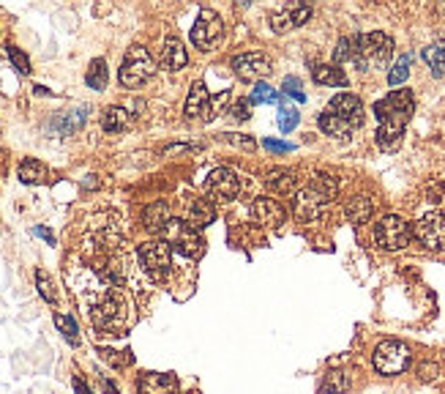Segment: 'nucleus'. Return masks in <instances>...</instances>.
Here are the masks:
<instances>
[{"label":"nucleus","mask_w":445,"mask_h":394,"mask_svg":"<svg viewBox=\"0 0 445 394\" xmlns=\"http://www.w3.org/2000/svg\"><path fill=\"white\" fill-rule=\"evenodd\" d=\"M88 309H90L93 326L101 329V331H112V334H115L118 329H123L126 318H128V304H126V299L115 287H109V285L90 299Z\"/></svg>","instance_id":"nucleus-1"},{"label":"nucleus","mask_w":445,"mask_h":394,"mask_svg":"<svg viewBox=\"0 0 445 394\" xmlns=\"http://www.w3.org/2000/svg\"><path fill=\"white\" fill-rule=\"evenodd\" d=\"M336 189H339L336 181L331 179V176H314L292 197L295 214L301 216V219H317L325 211V206L336 197Z\"/></svg>","instance_id":"nucleus-2"},{"label":"nucleus","mask_w":445,"mask_h":394,"mask_svg":"<svg viewBox=\"0 0 445 394\" xmlns=\"http://www.w3.org/2000/svg\"><path fill=\"white\" fill-rule=\"evenodd\" d=\"M161 241L183 260H197L205 252V238L197 230L194 225H189L186 219H170L167 228L161 230Z\"/></svg>","instance_id":"nucleus-3"},{"label":"nucleus","mask_w":445,"mask_h":394,"mask_svg":"<svg viewBox=\"0 0 445 394\" xmlns=\"http://www.w3.org/2000/svg\"><path fill=\"white\" fill-rule=\"evenodd\" d=\"M356 47H358V69L366 72V69H383L388 66L393 55V38L374 31V33H363V36H356Z\"/></svg>","instance_id":"nucleus-4"},{"label":"nucleus","mask_w":445,"mask_h":394,"mask_svg":"<svg viewBox=\"0 0 445 394\" xmlns=\"http://www.w3.org/2000/svg\"><path fill=\"white\" fill-rule=\"evenodd\" d=\"M156 72V60H153V55L148 53L145 47L140 44H134L128 53H126L123 63H121V85L123 88H140L145 85L150 77Z\"/></svg>","instance_id":"nucleus-5"},{"label":"nucleus","mask_w":445,"mask_h":394,"mask_svg":"<svg viewBox=\"0 0 445 394\" xmlns=\"http://www.w3.org/2000/svg\"><path fill=\"white\" fill-rule=\"evenodd\" d=\"M410 348L399 340H385L374 348V370L380 376H402L410 367Z\"/></svg>","instance_id":"nucleus-6"},{"label":"nucleus","mask_w":445,"mask_h":394,"mask_svg":"<svg viewBox=\"0 0 445 394\" xmlns=\"http://www.w3.org/2000/svg\"><path fill=\"white\" fill-rule=\"evenodd\" d=\"M172 250L164 244V241H150V244H143L137 250V260L143 271L153 279V282H164L172 271Z\"/></svg>","instance_id":"nucleus-7"},{"label":"nucleus","mask_w":445,"mask_h":394,"mask_svg":"<svg viewBox=\"0 0 445 394\" xmlns=\"http://www.w3.org/2000/svg\"><path fill=\"white\" fill-rule=\"evenodd\" d=\"M374 238H377V244L383 250H402V247H407L410 238H412V228L402 216L388 214L374 225Z\"/></svg>","instance_id":"nucleus-8"},{"label":"nucleus","mask_w":445,"mask_h":394,"mask_svg":"<svg viewBox=\"0 0 445 394\" xmlns=\"http://www.w3.org/2000/svg\"><path fill=\"white\" fill-rule=\"evenodd\" d=\"M412 110H415V99H412V93L405 88V90H391L385 99H380V102L374 105V115L380 118V124H383V121L407 124Z\"/></svg>","instance_id":"nucleus-9"},{"label":"nucleus","mask_w":445,"mask_h":394,"mask_svg":"<svg viewBox=\"0 0 445 394\" xmlns=\"http://www.w3.org/2000/svg\"><path fill=\"white\" fill-rule=\"evenodd\" d=\"M415 238L427 250H445V211H429L415 222Z\"/></svg>","instance_id":"nucleus-10"},{"label":"nucleus","mask_w":445,"mask_h":394,"mask_svg":"<svg viewBox=\"0 0 445 394\" xmlns=\"http://www.w3.org/2000/svg\"><path fill=\"white\" fill-rule=\"evenodd\" d=\"M221 31H224L221 17L216 11H211V9H202L194 28H192V44L199 47V50H214L219 44V38H221Z\"/></svg>","instance_id":"nucleus-11"},{"label":"nucleus","mask_w":445,"mask_h":394,"mask_svg":"<svg viewBox=\"0 0 445 394\" xmlns=\"http://www.w3.org/2000/svg\"><path fill=\"white\" fill-rule=\"evenodd\" d=\"M205 189H208V195L214 197V200L227 203V200H235L238 192H241V179H238V173L230 170V167H216V170L208 173Z\"/></svg>","instance_id":"nucleus-12"},{"label":"nucleus","mask_w":445,"mask_h":394,"mask_svg":"<svg viewBox=\"0 0 445 394\" xmlns=\"http://www.w3.org/2000/svg\"><path fill=\"white\" fill-rule=\"evenodd\" d=\"M232 72L246 82H257L270 74V60L263 53H243L232 58Z\"/></svg>","instance_id":"nucleus-13"},{"label":"nucleus","mask_w":445,"mask_h":394,"mask_svg":"<svg viewBox=\"0 0 445 394\" xmlns=\"http://www.w3.org/2000/svg\"><path fill=\"white\" fill-rule=\"evenodd\" d=\"M331 112L339 115L341 121H347L353 129L363 124V105H361V99L353 96V93H339V96H334L331 99Z\"/></svg>","instance_id":"nucleus-14"},{"label":"nucleus","mask_w":445,"mask_h":394,"mask_svg":"<svg viewBox=\"0 0 445 394\" xmlns=\"http://www.w3.org/2000/svg\"><path fill=\"white\" fill-rule=\"evenodd\" d=\"M251 214L257 216L263 225H268V228H282L287 219L285 206L279 200H273V197H257L254 206H251Z\"/></svg>","instance_id":"nucleus-15"},{"label":"nucleus","mask_w":445,"mask_h":394,"mask_svg":"<svg viewBox=\"0 0 445 394\" xmlns=\"http://www.w3.org/2000/svg\"><path fill=\"white\" fill-rule=\"evenodd\" d=\"M214 219L216 211L214 206H211V200H205V197H189L186 200V222L194 225L197 230L205 228V225H211Z\"/></svg>","instance_id":"nucleus-16"},{"label":"nucleus","mask_w":445,"mask_h":394,"mask_svg":"<svg viewBox=\"0 0 445 394\" xmlns=\"http://www.w3.org/2000/svg\"><path fill=\"white\" fill-rule=\"evenodd\" d=\"M178 383H175V376H164V373H148L137 380V392L140 394H175Z\"/></svg>","instance_id":"nucleus-17"},{"label":"nucleus","mask_w":445,"mask_h":394,"mask_svg":"<svg viewBox=\"0 0 445 394\" xmlns=\"http://www.w3.org/2000/svg\"><path fill=\"white\" fill-rule=\"evenodd\" d=\"M186 63H189L186 47L180 44L178 38H167V41L161 44V69H167V72H180Z\"/></svg>","instance_id":"nucleus-18"},{"label":"nucleus","mask_w":445,"mask_h":394,"mask_svg":"<svg viewBox=\"0 0 445 394\" xmlns=\"http://www.w3.org/2000/svg\"><path fill=\"white\" fill-rule=\"evenodd\" d=\"M309 17H312V9L309 6H290V9L279 11L276 17L270 19V25H273L276 33H285V31L295 28V25H303Z\"/></svg>","instance_id":"nucleus-19"},{"label":"nucleus","mask_w":445,"mask_h":394,"mask_svg":"<svg viewBox=\"0 0 445 394\" xmlns=\"http://www.w3.org/2000/svg\"><path fill=\"white\" fill-rule=\"evenodd\" d=\"M167 222H170V206H167V200H159V203L148 206L143 211V225L148 233L161 235V230L167 228Z\"/></svg>","instance_id":"nucleus-20"},{"label":"nucleus","mask_w":445,"mask_h":394,"mask_svg":"<svg viewBox=\"0 0 445 394\" xmlns=\"http://www.w3.org/2000/svg\"><path fill=\"white\" fill-rule=\"evenodd\" d=\"M208 88H205V82L199 80L192 85L189 90V99H186V105H183V112H186V118H202L205 115V107H208Z\"/></svg>","instance_id":"nucleus-21"},{"label":"nucleus","mask_w":445,"mask_h":394,"mask_svg":"<svg viewBox=\"0 0 445 394\" xmlns=\"http://www.w3.org/2000/svg\"><path fill=\"white\" fill-rule=\"evenodd\" d=\"M405 134V124H393V121H383L377 129V145L383 151H396Z\"/></svg>","instance_id":"nucleus-22"},{"label":"nucleus","mask_w":445,"mask_h":394,"mask_svg":"<svg viewBox=\"0 0 445 394\" xmlns=\"http://www.w3.org/2000/svg\"><path fill=\"white\" fill-rule=\"evenodd\" d=\"M17 176L22 183H47L50 181V170H47V164L38 159H25L19 164Z\"/></svg>","instance_id":"nucleus-23"},{"label":"nucleus","mask_w":445,"mask_h":394,"mask_svg":"<svg viewBox=\"0 0 445 394\" xmlns=\"http://www.w3.org/2000/svg\"><path fill=\"white\" fill-rule=\"evenodd\" d=\"M314 80L320 82V85H331V88H344L350 80H347V74L341 72L339 66H331V63H322V66H314Z\"/></svg>","instance_id":"nucleus-24"},{"label":"nucleus","mask_w":445,"mask_h":394,"mask_svg":"<svg viewBox=\"0 0 445 394\" xmlns=\"http://www.w3.org/2000/svg\"><path fill=\"white\" fill-rule=\"evenodd\" d=\"M131 124V112L126 107H107L101 112V129L104 132H123Z\"/></svg>","instance_id":"nucleus-25"},{"label":"nucleus","mask_w":445,"mask_h":394,"mask_svg":"<svg viewBox=\"0 0 445 394\" xmlns=\"http://www.w3.org/2000/svg\"><path fill=\"white\" fill-rule=\"evenodd\" d=\"M344 211H347V219L350 222H356V225H363V222H369L372 219V200L369 197H353L347 206H344Z\"/></svg>","instance_id":"nucleus-26"},{"label":"nucleus","mask_w":445,"mask_h":394,"mask_svg":"<svg viewBox=\"0 0 445 394\" xmlns=\"http://www.w3.org/2000/svg\"><path fill=\"white\" fill-rule=\"evenodd\" d=\"M317 124H320L322 132H325V134H331V137H347V134L353 132V126L347 124V121H341L339 115H334L331 110H328V112H322Z\"/></svg>","instance_id":"nucleus-27"},{"label":"nucleus","mask_w":445,"mask_h":394,"mask_svg":"<svg viewBox=\"0 0 445 394\" xmlns=\"http://www.w3.org/2000/svg\"><path fill=\"white\" fill-rule=\"evenodd\" d=\"M268 186H270L273 192H279V195H292L295 186H298V179H295V173H290V170H276V173L268 176Z\"/></svg>","instance_id":"nucleus-28"},{"label":"nucleus","mask_w":445,"mask_h":394,"mask_svg":"<svg viewBox=\"0 0 445 394\" xmlns=\"http://www.w3.org/2000/svg\"><path fill=\"white\" fill-rule=\"evenodd\" d=\"M107 63H104V58H96L93 63L88 66V74H85V82H88L93 90H104L107 88Z\"/></svg>","instance_id":"nucleus-29"},{"label":"nucleus","mask_w":445,"mask_h":394,"mask_svg":"<svg viewBox=\"0 0 445 394\" xmlns=\"http://www.w3.org/2000/svg\"><path fill=\"white\" fill-rule=\"evenodd\" d=\"M334 60H336V63H347V66H356V69H358L356 36H353V38H341V41H339L336 53H334Z\"/></svg>","instance_id":"nucleus-30"},{"label":"nucleus","mask_w":445,"mask_h":394,"mask_svg":"<svg viewBox=\"0 0 445 394\" xmlns=\"http://www.w3.org/2000/svg\"><path fill=\"white\" fill-rule=\"evenodd\" d=\"M424 60L429 63V69L437 74V77H445V44H432L424 50Z\"/></svg>","instance_id":"nucleus-31"},{"label":"nucleus","mask_w":445,"mask_h":394,"mask_svg":"<svg viewBox=\"0 0 445 394\" xmlns=\"http://www.w3.org/2000/svg\"><path fill=\"white\" fill-rule=\"evenodd\" d=\"M55 326L57 331L63 334V340L69 345H79V329H77V321L69 318V315H55Z\"/></svg>","instance_id":"nucleus-32"},{"label":"nucleus","mask_w":445,"mask_h":394,"mask_svg":"<svg viewBox=\"0 0 445 394\" xmlns=\"http://www.w3.org/2000/svg\"><path fill=\"white\" fill-rule=\"evenodd\" d=\"M82 124H85V107L72 110V112H66L55 121V126H60V134H72L74 129H79Z\"/></svg>","instance_id":"nucleus-33"},{"label":"nucleus","mask_w":445,"mask_h":394,"mask_svg":"<svg viewBox=\"0 0 445 394\" xmlns=\"http://www.w3.org/2000/svg\"><path fill=\"white\" fill-rule=\"evenodd\" d=\"M36 287L38 293H41V299L47 302V304H55L57 302V290H55V282L50 279V274L47 271H36Z\"/></svg>","instance_id":"nucleus-34"},{"label":"nucleus","mask_w":445,"mask_h":394,"mask_svg":"<svg viewBox=\"0 0 445 394\" xmlns=\"http://www.w3.org/2000/svg\"><path fill=\"white\" fill-rule=\"evenodd\" d=\"M265 102H279V93L268 82H254V90L249 96V105H265Z\"/></svg>","instance_id":"nucleus-35"},{"label":"nucleus","mask_w":445,"mask_h":394,"mask_svg":"<svg viewBox=\"0 0 445 394\" xmlns=\"http://www.w3.org/2000/svg\"><path fill=\"white\" fill-rule=\"evenodd\" d=\"M410 63H412V58L410 55H402L396 63H393V69L388 72V82L391 85H402L405 80L410 77Z\"/></svg>","instance_id":"nucleus-36"},{"label":"nucleus","mask_w":445,"mask_h":394,"mask_svg":"<svg viewBox=\"0 0 445 394\" xmlns=\"http://www.w3.org/2000/svg\"><path fill=\"white\" fill-rule=\"evenodd\" d=\"M279 102H282V96H279ZM298 126V110L295 107H287L285 102H282V110H279V129L282 132H292Z\"/></svg>","instance_id":"nucleus-37"},{"label":"nucleus","mask_w":445,"mask_h":394,"mask_svg":"<svg viewBox=\"0 0 445 394\" xmlns=\"http://www.w3.org/2000/svg\"><path fill=\"white\" fill-rule=\"evenodd\" d=\"M6 55H9V60L14 63V69H17L19 74H31V60H28V55L22 53L19 47L9 44V47H6Z\"/></svg>","instance_id":"nucleus-38"},{"label":"nucleus","mask_w":445,"mask_h":394,"mask_svg":"<svg viewBox=\"0 0 445 394\" xmlns=\"http://www.w3.org/2000/svg\"><path fill=\"white\" fill-rule=\"evenodd\" d=\"M285 93L287 96H292L295 102H306V93L301 90V80H298V77H287L285 80Z\"/></svg>","instance_id":"nucleus-39"},{"label":"nucleus","mask_w":445,"mask_h":394,"mask_svg":"<svg viewBox=\"0 0 445 394\" xmlns=\"http://www.w3.org/2000/svg\"><path fill=\"white\" fill-rule=\"evenodd\" d=\"M227 96H230V93H219L216 99H208V107H205V115H202V118H205V121H214V118H216V110H219L221 105H224V102H227Z\"/></svg>","instance_id":"nucleus-40"},{"label":"nucleus","mask_w":445,"mask_h":394,"mask_svg":"<svg viewBox=\"0 0 445 394\" xmlns=\"http://www.w3.org/2000/svg\"><path fill=\"white\" fill-rule=\"evenodd\" d=\"M99 353L107 358L109 364H115V367H126V364H131V356H118V351H107V348H104V351H99Z\"/></svg>","instance_id":"nucleus-41"},{"label":"nucleus","mask_w":445,"mask_h":394,"mask_svg":"<svg viewBox=\"0 0 445 394\" xmlns=\"http://www.w3.org/2000/svg\"><path fill=\"white\" fill-rule=\"evenodd\" d=\"M249 99H241V102H235V105H232V115H235V118H238V121H246V118H249Z\"/></svg>","instance_id":"nucleus-42"},{"label":"nucleus","mask_w":445,"mask_h":394,"mask_svg":"<svg viewBox=\"0 0 445 394\" xmlns=\"http://www.w3.org/2000/svg\"><path fill=\"white\" fill-rule=\"evenodd\" d=\"M268 151H276V154H287V151H292V145L290 143H279V140H265L263 143Z\"/></svg>","instance_id":"nucleus-43"},{"label":"nucleus","mask_w":445,"mask_h":394,"mask_svg":"<svg viewBox=\"0 0 445 394\" xmlns=\"http://www.w3.org/2000/svg\"><path fill=\"white\" fill-rule=\"evenodd\" d=\"M72 386H74V392H77V394H93V392L88 389V383H85V380H82L79 376H77V378L72 380Z\"/></svg>","instance_id":"nucleus-44"},{"label":"nucleus","mask_w":445,"mask_h":394,"mask_svg":"<svg viewBox=\"0 0 445 394\" xmlns=\"http://www.w3.org/2000/svg\"><path fill=\"white\" fill-rule=\"evenodd\" d=\"M33 235H38V238H44L47 244H55V235L47 230V228H33Z\"/></svg>","instance_id":"nucleus-45"},{"label":"nucleus","mask_w":445,"mask_h":394,"mask_svg":"<svg viewBox=\"0 0 445 394\" xmlns=\"http://www.w3.org/2000/svg\"><path fill=\"white\" fill-rule=\"evenodd\" d=\"M101 389H104L107 394H121L118 389H115V386H112V383H109V380H101Z\"/></svg>","instance_id":"nucleus-46"}]
</instances>
